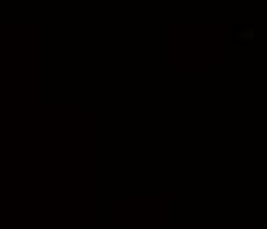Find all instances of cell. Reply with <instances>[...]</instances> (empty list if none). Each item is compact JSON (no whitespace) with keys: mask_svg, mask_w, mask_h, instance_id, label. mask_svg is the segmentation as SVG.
Returning a JSON list of instances; mask_svg holds the SVG:
<instances>
[{"mask_svg":"<svg viewBox=\"0 0 267 229\" xmlns=\"http://www.w3.org/2000/svg\"><path fill=\"white\" fill-rule=\"evenodd\" d=\"M241 38H243V40H254V30H251V27H246V30H241Z\"/></svg>","mask_w":267,"mask_h":229,"instance_id":"6da1fadb","label":"cell"}]
</instances>
